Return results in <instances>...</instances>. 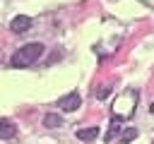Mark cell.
Returning <instances> with one entry per match:
<instances>
[{
	"label": "cell",
	"instance_id": "1",
	"mask_svg": "<svg viewBox=\"0 0 154 144\" xmlns=\"http://www.w3.org/2000/svg\"><path fill=\"white\" fill-rule=\"evenodd\" d=\"M43 55V43H26L22 46L14 55H12V67H29L31 62H36Z\"/></svg>",
	"mask_w": 154,
	"mask_h": 144
},
{
	"label": "cell",
	"instance_id": "6",
	"mask_svg": "<svg viewBox=\"0 0 154 144\" xmlns=\"http://www.w3.org/2000/svg\"><path fill=\"white\" fill-rule=\"evenodd\" d=\"M43 125H46V127H60V125H63V118H60L58 113H48V115L43 118Z\"/></svg>",
	"mask_w": 154,
	"mask_h": 144
},
{
	"label": "cell",
	"instance_id": "7",
	"mask_svg": "<svg viewBox=\"0 0 154 144\" xmlns=\"http://www.w3.org/2000/svg\"><path fill=\"white\" fill-rule=\"evenodd\" d=\"M135 137H137V130H135V127H130V130L120 137V144H128V142H130V139H135Z\"/></svg>",
	"mask_w": 154,
	"mask_h": 144
},
{
	"label": "cell",
	"instance_id": "3",
	"mask_svg": "<svg viewBox=\"0 0 154 144\" xmlns=\"http://www.w3.org/2000/svg\"><path fill=\"white\" fill-rule=\"evenodd\" d=\"M79 103H82V101H79V94H77V91H72V94H67V96H63V98L58 101V106H60L63 110H77Z\"/></svg>",
	"mask_w": 154,
	"mask_h": 144
},
{
	"label": "cell",
	"instance_id": "4",
	"mask_svg": "<svg viewBox=\"0 0 154 144\" xmlns=\"http://www.w3.org/2000/svg\"><path fill=\"white\" fill-rule=\"evenodd\" d=\"M17 134V127L10 120H0V139H12Z\"/></svg>",
	"mask_w": 154,
	"mask_h": 144
},
{
	"label": "cell",
	"instance_id": "2",
	"mask_svg": "<svg viewBox=\"0 0 154 144\" xmlns=\"http://www.w3.org/2000/svg\"><path fill=\"white\" fill-rule=\"evenodd\" d=\"M10 29H12L14 34H24V31H29V29H31V17H26V14H17V17L10 22Z\"/></svg>",
	"mask_w": 154,
	"mask_h": 144
},
{
	"label": "cell",
	"instance_id": "5",
	"mask_svg": "<svg viewBox=\"0 0 154 144\" xmlns=\"http://www.w3.org/2000/svg\"><path fill=\"white\" fill-rule=\"evenodd\" d=\"M99 137V127H84V130H77V139L79 142H91Z\"/></svg>",
	"mask_w": 154,
	"mask_h": 144
},
{
	"label": "cell",
	"instance_id": "8",
	"mask_svg": "<svg viewBox=\"0 0 154 144\" xmlns=\"http://www.w3.org/2000/svg\"><path fill=\"white\" fill-rule=\"evenodd\" d=\"M108 91H111V86H103V89H99V91H96V98H106V96H108Z\"/></svg>",
	"mask_w": 154,
	"mask_h": 144
},
{
	"label": "cell",
	"instance_id": "9",
	"mask_svg": "<svg viewBox=\"0 0 154 144\" xmlns=\"http://www.w3.org/2000/svg\"><path fill=\"white\" fill-rule=\"evenodd\" d=\"M149 110H152V113H154V101H152V106H149Z\"/></svg>",
	"mask_w": 154,
	"mask_h": 144
}]
</instances>
